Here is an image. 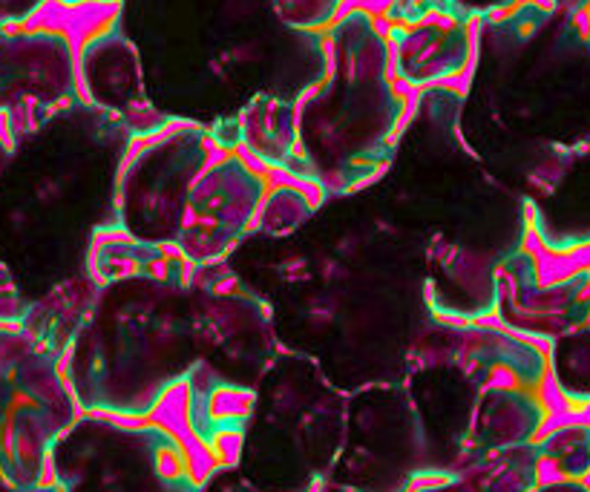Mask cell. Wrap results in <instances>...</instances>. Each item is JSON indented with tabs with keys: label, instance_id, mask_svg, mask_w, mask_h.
<instances>
[{
	"label": "cell",
	"instance_id": "6da1fadb",
	"mask_svg": "<svg viewBox=\"0 0 590 492\" xmlns=\"http://www.w3.org/2000/svg\"><path fill=\"white\" fill-rule=\"evenodd\" d=\"M263 199V179L239 161H222L219 168L202 170L185 205L176 254L193 268L219 262L236 242L254 230Z\"/></svg>",
	"mask_w": 590,
	"mask_h": 492
},
{
	"label": "cell",
	"instance_id": "7a4b0ae2",
	"mask_svg": "<svg viewBox=\"0 0 590 492\" xmlns=\"http://www.w3.org/2000/svg\"><path fill=\"white\" fill-rule=\"evenodd\" d=\"M314 202L302 193V190H274L263 199L257 219H254V230L268 233V236H285L291 230H297L308 216H311Z\"/></svg>",
	"mask_w": 590,
	"mask_h": 492
}]
</instances>
